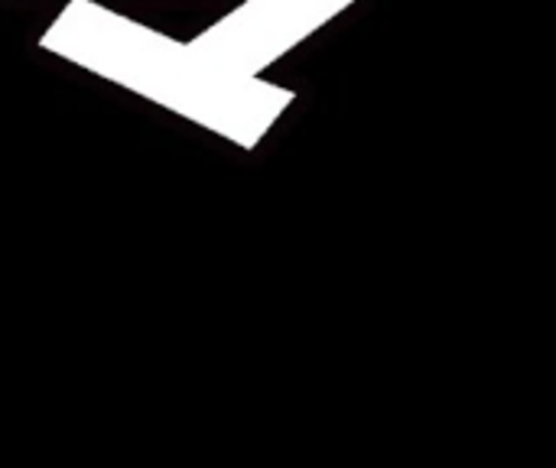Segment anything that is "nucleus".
Returning a JSON list of instances; mask_svg holds the SVG:
<instances>
[{
	"label": "nucleus",
	"instance_id": "obj_1",
	"mask_svg": "<svg viewBox=\"0 0 556 468\" xmlns=\"http://www.w3.org/2000/svg\"><path fill=\"white\" fill-rule=\"evenodd\" d=\"M39 46L241 147H254L293 104L290 88L222 75L199 62L186 42L98 0H68Z\"/></svg>",
	"mask_w": 556,
	"mask_h": 468
},
{
	"label": "nucleus",
	"instance_id": "obj_2",
	"mask_svg": "<svg viewBox=\"0 0 556 468\" xmlns=\"http://www.w3.org/2000/svg\"><path fill=\"white\" fill-rule=\"evenodd\" d=\"M352 3L355 0H244L186 46L222 75L257 78Z\"/></svg>",
	"mask_w": 556,
	"mask_h": 468
}]
</instances>
